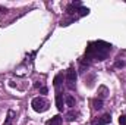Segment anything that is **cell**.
<instances>
[{
  "instance_id": "obj_1",
  "label": "cell",
  "mask_w": 126,
  "mask_h": 125,
  "mask_svg": "<svg viewBox=\"0 0 126 125\" xmlns=\"http://www.w3.org/2000/svg\"><path fill=\"white\" fill-rule=\"evenodd\" d=\"M111 46L104 41H94L90 43L85 52V59H93V61H104L109 53H110Z\"/></svg>"
},
{
  "instance_id": "obj_2",
  "label": "cell",
  "mask_w": 126,
  "mask_h": 125,
  "mask_svg": "<svg viewBox=\"0 0 126 125\" xmlns=\"http://www.w3.org/2000/svg\"><path fill=\"white\" fill-rule=\"evenodd\" d=\"M31 106H32V109H34L35 112H38V113L46 112V110L48 109V103H47L43 97H35V99H32Z\"/></svg>"
},
{
  "instance_id": "obj_3",
  "label": "cell",
  "mask_w": 126,
  "mask_h": 125,
  "mask_svg": "<svg viewBox=\"0 0 126 125\" xmlns=\"http://www.w3.org/2000/svg\"><path fill=\"white\" fill-rule=\"evenodd\" d=\"M66 80H67V85L69 88H73V83L76 81V71L73 68H69L66 72Z\"/></svg>"
},
{
  "instance_id": "obj_4",
  "label": "cell",
  "mask_w": 126,
  "mask_h": 125,
  "mask_svg": "<svg viewBox=\"0 0 126 125\" xmlns=\"http://www.w3.org/2000/svg\"><path fill=\"white\" fill-rule=\"evenodd\" d=\"M111 122V116H110V113H106V115H103L101 118H98L97 121L93 122V125H107Z\"/></svg>"
},
{
  "instance_id": "obj_5",
  "label": "cell",
  "mask_w": 126,
  "mask_h": 125,
  "mask_svg": "<svg viewBox=\"0 0 126 125\" xmlns=\"http://www.w3.org/2000/svg\"><path fill=\"white\" fill-rule=\"evenodd\" d=\"M62 124V116L60 115H56V116H53L50 121H47L46 125H60Z\"/></svg>"
},
{
  "instance_id": "obj_6",
  "label": "cell",
  "mask_w": 126,
  "mask_h": 125,
  "mask_svg": "<svg viewBox=\"0 0 126 125\" xmlns=\"http://www.w3.org/2000/svg\"><path fill=\"white\" fill-rule=\"evenodd\" d=\"M56 106H57L59 110H63V94L62 93L56 94Z\"/></svg>"
},
{
  "instance_id": "obj_7",
  "label": "cell",
  "mask_w": 126,
  "mask_h": 125,
  "mask_svg": "<svg viewBox=\"0 0 126 125\" xmlns=\"http://www.w3.org/2000/svg\"><path fill=\"white\" fill-rule=\"evenodd\" d=\"M64 102H66V104H67L69 107H73V106H75V97L70 96V94L64 97Z\"/></svg>"
},
{
  "instance_id": "obj_8",
  "label": "cell",
  "mask_w": 126,
  "mask_h": 125,
  "mask_svg": "<svg viewBox=\"0 0 126 125\" xmlns=\"http://www.w3.org/2000/svg\"><path fill=\"white\" fill-rule=\"evenodd\" d=\"M62 81H63V74H57V75L54 77V80H53L54 87H59V85L62 84Z\"/></svg>"
},
{
  "instance_id": "obj_9",
  "label": "cell",
  "mask_w": 126,
  "mask_h": 125,
  "mask_svg": "<svg viewBox=\"0 0 126 125\" xmlns=\"http://www.w3.org/2000/svg\"><path fill=\"white\" fill-rule=\"evenodd\" d=\"M93 106H94V109H101L103 107V100L101 99H95V100H93Z\"/></svg>"
},
{
  "instance_id": "obj_10",
  "label": "cell",
  "mask_w": 126,
  "mask_h": 125,
  "mask_svg": "<svg viewBox=\"0 0 126 125\" xmlns=\"http://www.w3.org/2000/svg\"><path fill=\"white\" fill-rule=\"evenodd\" d=\"M78 12H79V15H81V16H85V15H88V13H90V9H88V7H82V6H81Z\"/></svg>"
},
{
  "instance_id": "obj_11",
  "label": "cell",
  "mask_w": 126,
  "mask_h": 125,
  "mask_svg": "<svg viewBox=\"0 0 126 125\" xmlns=\"http://www.w3.org/2000/svg\"><path fill=\"white\" fill-rule=\"evenodd\" d=\"M76 115H78V113H75V112H69V113L66 115V119H67V121H73V119H76Z\"/></svg>"
},
{
  "instance_id": "obj_12",
  "label": "cell",
  "mask_w": 126,
  "mask_h": 125,
  "mask_svg": "<svg viewBox=\"0 0 126 125\" xmlns=\"http://www.w3.org/2000/svg\"><path fill=\"white\" fill-rule=\"evenodd\" d=\"M98 94H100V97H106L107 96V88L106 87H100L98 88Z\"/></svg>"
},
{
  "instance_id": "obj_13",
  "label": "cell",
  "mask_w": 126,
  "mask_h": 125,
  "mask_svg": "<svg viewBox=\"0 0 126 125\" xmlns=\"http://www.w3.org/2000/svg\"><path fill=\"white\" fill-rule=\"evenodd\" d=\"M119 124L120 125H126V115H122V116L119 118Z\"/></svg>"
},
{
  "instance_id": "obj_14",
  "label": "cell",
  "mask_w": 126,
  "mask_h": 125,
  "mask_svg": "<svg viewBox=\"0 0 126 125\" xmlns=\"http://www.w3.org/2000/svg\"><path fill=\"white\" fill-rule=\"evenodd\" d=\"M123 66H125V62L123 61H117L116 62V68H123Z\"/></svg>"
},
{
  "instance_id": "obj_15",
  "label": "cell",
  "mask_w": 126,
  "mask_h": 125,
  "mask_svg": "<svg viewBox=\"0 0 126 125\" xmlns=\"http://www.w3.org/2000/svg\"><path fill=\"white\" fill-rule=\"evenodd\" d=\"M47 91H48V90H47V87H40V93H41V94H46Z\"/></svg>"
}]
</instances>
